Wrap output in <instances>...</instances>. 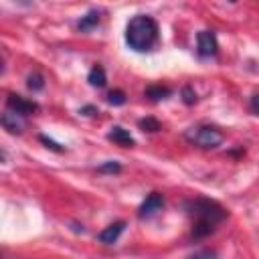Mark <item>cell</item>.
<instances>
[{"label": "cell", "mask_w": 259, "mask_h": 259, "mask_svg": "<svg viewBox=\"0 0 259 259\" xmlns=\"http://www.w3.org/2000/svg\"><path fill=\"white\" fill-rule=\"evenodd\" d=\"M188 259H217V251H212V249H202V251H196L194 255H190Z\"/></svg>", "instance_id": "cell-17"}, {"label": "cell", "mask_w": 259, "mask_h": 259, "mask_svg": "<svg viewBox=\"0 0 259 259\" xmlns=\"http://www.w3.org/2000/svg\"><path fill=\"white\" fill-rule=\"evenodd\" d=\"M0 162H6V154H4V150L0 148Z\"/></svg>", "instance_id": "cell-22"}, {"label": "cell", "mask_w": 259, "mask_h": 259, "mask_svg": "<svg viewBox=\"0 0 259 259\" xmlns=\"http://www.w3.org/2000/svg\"><path fill=\"white\" fill-rule=\"evenodd\" d=\"M186 212L194 219L192 223V237L194 239H202L206 235H210L217 225H221L227 219V210L208 198H194L190 202H186Z\"/></svg>", "instance_id": "cell-1"}, {"label": "cell", "mask_w": 259, "mask_h": 259, "mask_svg": "<svg viewBox=\"0 0 259 259\" xmlns=\"http://www.w3.org/2000/svg\"><path fill=\"white\" fill-rule=\"evenodd\" d=\"M186 140L198 148H217L223 144V134L212 125H196L190 127L186 134Z\"/></svg>", "instance_id": "cell-3"}, {"label": "cell", "mask_w": 259, "mask_h": 259, "mask_svg": "<svg viewBox=\"0 0 259 259\" xmlns=\"http://www.w3.org/2000/svg\"><path fill=\"white\" fill-rule=\"evenodd\" d=\"M257 99H259L257 95H253V97H251V111H253L255 115H257Z\"/></svg>", "instance_id": "cell-21"}, {"label": "cell", "mask_w": 259, "mask_h": 259, "mask_svg": "<svg viewBox=\"0 0 259 259\" xmlns=\"http://www.w3.org/2000/svg\"><path fill=\"white\" fill-rule=\"evenodd\" d=\"M40 142H42V144H47V148H51V150H55V152H63V150H65V148H61L59 144H55L53 140H49L47 136H40Z\"/></svg>", "instance_id": "cell-19"}, {"label": "cell", "mask_w": 259, "mask_h": 259, "mask_svg": "<svg viewBox=\"0 0 259 259\" xmlns=\"http://www.w3.org/2000/svg\"><path fill=\"white\" fill-rule=\"evenodd\" d=\"M196 45H198V55L200 57H212L219 51V42L212 30H200L196 36Z\"/></svg>", "instance_id": "cell-5"}, {"label": "cell", "mask_w": 259, "mask_h": 259, "mask_svg": "<svg viewBox=\"0 0 259 259\" xmlns=\"http://www.w3.org/2000/svg\"><path fill=\"white\" fill-rule=\"evenodd\" d=\"M0 125L8 132V134H22L26 130V121L22 115L12 113V111H2L0 113Z\"/></svg>", "instance_id": "cell-7"}, {"label": "cell", "mask_w": 259, "mask_h": 259, "mask_svg": "<svg viewBox=\"0 0 259 259\" xmlns=\"http://www.w3.org/2000/svg\"><path fill=\"white\" fill-rule=\"evenodd\" d=\"M162 206H164V196L160 194V192H152V194H148L146 196V200L140 204V219H150V217H154L156 212H160L162 210Z\"/></svg>", "instance_id": "cell-6"}, {"label": "cell", "mask_w": 259, "mask_h": 259, "mask_svg": "<svg viewBox=\"0 0 259 259\" xmlns=\"http://www.w3.org/2000/svg\"><path fill=\"white\" fill-rule=\"evenodd\" d=\"M170 93H172V89H170V87H162V85H152V87L146 89V97H150L152 101L166 99Z\"/></svg>", "instance_id": "cell-12"}, {"label": "cell", "mask_w": 259, "mask_h": 259, "mask_svg": "<svg viewBox=\"0 0 259 259\" xmlns=\"http://www.w3.org/2000/svg\"><path fill=\"white\" fill-rule=\"evenodd\" d=\"M123 229H125V221H117V223L109 225L107 229H103V231L97 235V239H99L103 245H113V243L119 239V235L123 233Z\"/></svg>", "instance_id": "cell-9"}, {"label": "cell", "mask_w": 259, "mask_h": 259, "mask_svg": "<svg viewBox=\"0 0 259 259\" xmlns=\"http://www.w3.org/2000/svg\"><path fill=\"white\" fill-rule=\"evenodd\" d=\"M87 81L93 85V87H105L107 83V75H105V69L101 65H93L89 75H87Z\"/></svg>", "instance_id": "cell-11"}, {"label": "cell", "mask_w": 259, "mask_h": 259, "mask_svg": "<svg viewBox=\"0 0 259 259\" xmlns=\"http://www.w3.org/2000/svg\"><path fill=\"white\" fill-rule=\"evenodd\" d=\"M99 20H101V12H99V10H91V12H87L85 16H81V20L77 22V28H79L81 32H91V30L99 24Z\"/></svg>", "instance_id": "cell-10"}, {"label": "cell", "mask_w": 259, "mask_h": 259, "mask_svg": "<svg viewBox=\"0 0 259 259\" xmlns=\"http://www.w3.org/2000/svg\"><path fill=\"white\" fill-rule=\"evenodd\" d=\"M26 87H28L30 91H40V89L45 87V77H42L38 71L30 73L28 79H26Z\"/></svg>", "instance_id": "cell-13"}, {"label": "cell", "mask_w": 259, "mask_h": 259, "mask_svg": "<svg viewBox=\"0 0 259 259\" xmlns=\"http://www.w3.org/2000/svg\"><path fill=\"white\" fill-rule=\"evenodd\" d=\"M107 140H111L113 144H117V146H121V148H132V146H136V140H134V136L130 134V130H125V127H121V125H113V127L109 130V134H107Z\"/></svg>", "instance_id": "cell-8"}, {"label": "cell", "mask_w": 259, "mask_h": 259, "mask_svg": "<svg viewBox=\"0 0 259 259\" xmlns=\"http://www.w3.org/2000/svg\"><path fill=\"white\" fill-rule=\"evenodd\" d=\"M140 130H142V132H150V134H154V132L162 130V125H160L158 119H154V117H146V119H140Z\"/></svg>", "instance_id": "cell-14"}, {"label": "cell", "mask_w": 259, "mask_h": 259, "mask_svg": "<svg viewBox=\"0 0 259 259\" xmlns=\"http://www.w3.org/2000/svg\"><path fill=\"white\" fill-rule=\"evenodd\" d=\"M6 105H8V109H10L12 113H18V115H22V117L32 115V113L38 111V103L32 101V99H26V97H22V95H8Z\"/></svg>", "instance_id": "cell-4"}, {"label": "cell", "mask_w": 259, "mask_h": 259, "mask_svg": "<svg viewBox=\"0 0 259 259\" xmlns=\"http://www.w3.org/2000/svg\"><path fill=\"white\" fill-rule=\"evenodd\" d=\"M107 101H109L111 105H123V103H125V93H123V91H119V89H115V91H109V95H107Z\"/></svg>", "instance_id": "cell-15"}, {"label": "cell", "mask_w": 259, "mask_h": 259, "mask_svg": "<svg viewBox=\"0 0 259 259\" xmlns=\"http://www.w3.org/2000/svg\"><path fill=\"white\" fill-rule=\"evenodd\" d=\"M158 22L148 14L134 16L125 26V42L138 53H148L158 42Z\"/></svg>", "instance_id": "cell-2"}, {"label": "cell", "mask_w": 259, "mask_h": 259, "mask_svg": "<svg viewBox=\"0 0 259 259\" xmlns=\"http://www.w3.org/2000/svg\"><path fill=\"white\" fill-rule=\"evenodd\" d=\"M81 113H83V115H95V113H99V111H97V107H93V105H85V107L81 109Z\"/></svg>", "instance_id": "cell-20"}, {"label": "cell", "mask_w": 259, "mask_h": 259, "mask_svg": "<svg viewBox=\"0 0 259 259\" xmlns=\"http://www.w3.org/2000/svg\"><path fill=\"white\" fill-rule=\"evenodd\" d=\"M2 73H4V59L0 57V75H2Z\"/></svg>", "instance_id": "cell-23"}, {"label": "cell", "mask_w": 259, "mask_h": 259, "mask_svg": "<svg viewBox=\"0 0 259 259\" xmlns=\"http://www.w3.org/2000/svg\"><path fill=\"white\" fill-rule=\"evenodd\" d=\"M182 101H184L186 105H192V103L196 101V93L192 91V87H188V85H186V87L182 89Z\"/></svg>", "instance_id": "cell-18"}, {"label": "cell", "mask_w": 259, "mask_h": 259, "mask_svg": "<svg viewBox=\"0 0 259 259\" xmlns=\"http://www.w3.org/2000/svg\"><path fill=\"white\" fill-rule=\"evenodd\" d=\"M99 172H109V174H113V172H119L121 170V166H119V162H115V160H109V162H105V164H101L99 168H97Z\"/></svg>", "instance_id": "cell-16"}]
</instances>
